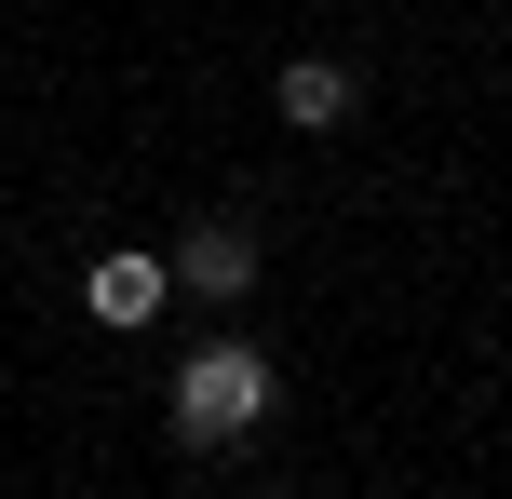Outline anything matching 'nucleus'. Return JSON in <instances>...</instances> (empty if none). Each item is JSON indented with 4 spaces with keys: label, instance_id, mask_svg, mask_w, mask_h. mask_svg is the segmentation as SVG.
Listing matches in <instances>:
<instances>
[{
    "label": "nucleus",
    "instance_id": "1",
    "mask_svg": "<svg viewBox=\"0 0 512 499\" xmlns=\"http://www.w3.org/2000/svg\"><path fill=\"white\" fill-rule=\"evenodd\" d=\"M256 419H270V351L256 338H203L176 365V432L189 446H243Z\"/></svg>",
    "mask_w": 512,
    "mask_h": 499
},
{
    "label": "nucleus",
    "instance_id": "2",
    "mask_svg": "<svg viewBox=\"0 0 512 499\" xmlns=\"http://www.w3.org/2000/svg\"><path fill=\"white\" fill-rule=\"evenodd\" d=\"M162 297H176V257H95V270H81V311H95L108 338L162 324Z\"/></svg>",
    "mask_w": 512,
    "mask_h": 499
},
{
    "label": "nucleus",
    "instance_id": "3",
    "mask_svg": "<svg viewBox=\"0 0 512 499\" xmlns=\"http://www.w3.org/2000/svg\"><path fill=\"white\" fill-rule=\"evenodd\" d=\"M176 284H189V297H216V311H230V297L256 284V243H243V230H189V243H176Z\"/></svg>",
    "mask_w": 512,
    "mask_h": 499
},
{
    "label": "nucleus",
    "instance_id": "4",
    "mask_svg": "<svg viewBox=\"0 0 512 499\" xmlns=\"http://www.w3.org/2000/svg\"><path fill=\"white\" fill-rule=\"evenodd\" d=\"M283 122L337 135V122H351V68H337V54H297V68H283Z\"/></svg>",
    "mask_w": 512,
    "mask_h": 499
}]
</instances>
